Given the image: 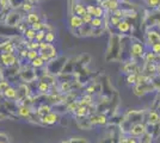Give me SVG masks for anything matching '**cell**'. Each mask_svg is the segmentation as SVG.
<instances>
[{"instance_id":"9","label":"cell","mask_w":160,"mask_h":143,"mask_svg":"<svg viewBox=\"0 0 160 143\" xmlns=\"http://www.w3.org/2000/svg\"><path fill=\"white\" fill-rule=\"evenodd\" d=\"M52 111H53V109H52V106L49 104H42V105H40L37 107L36 113H37L38 117H42L44 116V115H47V113H49V112H52Z\"/></svg>"},{"instance_id":"29","label":"cell","mask_w":160,"mask_h":143,"mask_svg":"<svg viewBox=\"0 0 160 143\" xmlns=\"http://www.w3.org/2000/svg\"><path fill=\"white\" fill-rule=\"evenodd\" d=\"M37 56H40V53L38 50H29L28 51V61H32L33 59H36Z\"/></svg>"},{"instance_id":"35","label":"cell","mask_w":160,"mask_h":143,"mask_svg":"<svg viewBox=\"0 0 160 143\" xmlns=\"http://www.w3.org/2000/svg\"><path fill=\"white\" fill-rule=\"evenodd\" d=\"M127 143H140V140H139V137L128 135L127 136Z\"/></svg>"},{"instance_id":"5","label":"cell","mask_w":160,"mask_h":143,"mask_svg":"<svg viewBox=\"0 0 160 143\" xmlns=\"http://www.w3.org/2000/svg\"><path fill=\"white\" fill-rule=\"evenodd\" d=\"M40 121L43 125H53V124L58 123V121H59V115L56 112L52 111V112H49L47 115L40 117Z\"/></svg>"},{"instance_id":"16","label":"cell","mask_w":160,"mask_h":143,"mask_svg":"<svg viewBox=\"0 0 160 143\" xmlns=\"http://www.w3.org/2000/svg\"><path fill=\"white\" fill-rule=\"evenodd\" d=\"M79 102V105H82V106H90V105H92V102H93V98H92V95L91 94H85L82 95L81 98H80Z\"/></svg>"},{"instance_id":"24","label":"cell","mask_w":160,"mask_h":143,"mask_svg":"<svg viewBox=\"0 0 160 143\" xmlns=\"http://www.w3.org/2000/svg\"><path fill=\"white\" fill-rule=\"evenodd\" d=\"M20 6H22V10L24 12H31L33 8V4L31 2V0H30V1H24Z\"/></svg>"},{"instance_id":"30","label":"cell","mask_w":160,"mask_h":143,"mask_svg":"<svg viewBox=\"0 0 160 143\" xmlns=\"http://www.w3.org/2000/svg\"><path fill=\"white\" fill-rule=\"evenodd\" d=\"M44 37H46V31L44 30H40L36 32V37H35V41L42 42L44 41Z\"/></svg>"},{"instance_id":"20","label":"cell","mask_w":160,"mask_h":143,"mask_svg":"<svg viewBox=\"0 0 160 143\" xmlns=\"http://www.w3.org/2000/svg\"><path fill=\"white\" fill-rule=\"evenodd\" d=\"M36 32L37 31H35L33 29H31V27H29V29H27L24 32H23V35H24V37L27 38V40H29V41H35V37H36Z\"/></svg>"},{"instance_id":"6","label":"cell","mask_w":160,"mask_h":143,"mask_svg":"<svg viewBox=\"0 0 160 143\" xmlns=\"http://www.w3.org/2000/svg\"><path fill=\"white\" fill-rule=\"evenodd\" d=\"M146 123L147 125H157L158 123H160V112L158 110H151L146 117Z\"/></svg>"},{"instance_id":"28","label":"cell","mask_w":160,"mask_h":143,"mask_svg":"<svg viewBox=\"0 0 160 143\" xmlns=\"http://www.w3.org/2000/svg\"><path fill=\"white\" fill-rule=\"evenodd\" d=\"M104 12H105V10H104L102 6H96V8H94V12H93V17L102 18V17L104 16Z\"/></svg>"},{"instance_id":"44","label":"cell","mask_w":160,"mask_h":143,"mask_svg":"<svg viewBox=\"0 0 160 143\" xmlns=\"http://www.w3.org/2000/svg\"><path fill=\"white\" fill-rule=\"evenodd\" d=\"M0 143H8V142H4V141H0Z\"/></svg>"},{"instance_id":"36","label":"cell","mask_w":160,"mask_h":143,"mask_svg":"<svg viewBox=\"0 0 160 143\" xmlns=\"http://www.w3.org/2000/svg\"><path fill=\"white\" fill-rule=\"evenodd\" d=\"M28 51H29V50H28L25 47L23 48V49H20L19 51H18L19 57H22V59H27V57H28Z\"/></svg>"},{"instance_id":"39","label":"cell","mask_w":160,"mask_h":143,"mask_svg":"<svg viewBox=\"0 0 160 143\" xmlns=\"http://www.w3.org/2000/svg\"><path fill=\"white\" fill-rule=\"evenodd\" d=\"M94 8H96V6H94V5H92V4H90V5H86V13L91 14V16H93Z\"/></svg>"},{"instance_id":"13","label":"cell","mask_w":160,"mask_h":143,"mask_svg":"<svg viewBox=\"0 0 160 143\" xmlns=\"http://www.w3.org/2000/svg\"><path fill=\"white\" fill-rule=\"evenodd\" d=\"M74 115L77 118H84L88 115V106H82V105H79L77 110L74 111Z\"/></svg>"},{"instance_id":"32","label":"cell","mask_w":160,"mask_h":143,"mask_svg":"<svg viewBox=\"0 0 160 143\" xmlns=\"http://www.w3.org/2000/svg\"><path fill=\"white\" fill-rule=\"evenodd\" d=\"M159 2H160V0H146V4L148 5V7H151V8H158Z\"/></svg>"},{"instance_id":"23","label":"cell","mask_w":160,"mask_h":143,"mask_svg":"<svg viewBox=\"0 0 160 143\" xmlns=\"http://www.w3.org/2000/svg\"><path fill=\"white\" fill-rule=\"evenodd\" d=\"M25 48H27L28 50H38V49H40V42L29 41V42H27Z\"/></svg>"},{"instance_id":"2","label":"cell","mask_w":160,"mask_h":143,"mask_svg":"<svg viewBox=\"0 0 160 143\" xmlns=\"http://www.w3.org/2000/svg\"><path fill=\"white\" fill-rule=\"evenodd\" d=\"M147 131V124L143 122H138L133 124L129 130H128V135H132V136L135 137H142Z\"/></svg>"},{"instance_id":"8","label":"cell","mask_w":160,"mask_h":143,"mask_svg":"<svg viewBox=\"0 0 160 143\" xmlns=\"http://www.w3.org/2000/svg\"><path fill=\"white\" fill-rule=\"evenodd\" d=\"M82 25H84V21H82V18L80 16H78V14L71 16V18H69V26H71V29L78 30Z\"/></svg>"},{"instance_id":"15","label":"cell","mask_w":160,"mask_h":143,"mask_svg":"<svg viewBox=\"0 0 160 143\" xmlns=\"http://www.w3.org/2000/svg\"><path fill=\"white\" fill-rule=\"evenodd\" d=\"M1 49V51L2 53H10V54H14V50H16V47L13 45V43L12 42H5V43H2V45L0 47Z\"/></svg>"},{"instance_id":"3","label":"cell","mask_w":160,"mask_h":143,"mask_svg":"<svg viewBox=\"0 0 160 143\" xmlns=\"http://www.w3.org/2000/svg\"><path fill=\"white\" fill-rule=\"evenodd\" d=\"M0 62L5 66V67H11L17 63V57L14 54L10 53H1L0 54Z\"/></svg>"},{"instance_id":"40","label":"cell","mask_w":160,"mask_h":143,"mask_svg":"<svg viewBox=\"0 0 160 143\" xmlns=\"http://www.w3.org/2000/svg\"><path fill=\"white\" fill-rule=\"evenodd\" d=\"M71 88V83L67 81H63L61 83V91H68V89Z\"/></svg>"},{"instance_id":"22","label":"cell","mask_w":160,"mask_h":143,"mask_svg":"<svg viewBox=\"0 0 160 143\" xmlns=\"http://www.w3.org/2000/svg\"><path fill=\"white\" fill-rule=\"evenodd\" d=\"M90 25L93 27V29H100V27L103 26V21H102V18L93 17L91 23H90Z\"/></svg>"},{"instance_id":"11","label":"cell","mask_w":160,"mask_h":143,"mask_svg":"<svg viewBox=\"0 0 160 143\" xmlns=\"http://www.w3.org/2000/svg\"><path fill=\"white\" fill-rule=\"evenodd\" d=\"M50 88H52V85H49L47 81H44V80H41V81H38V83H37V91L40 92V93H43V94H46V93H48L49 91H50Z\"/></svg>"},{"instance_id":"21","label":"cell","mask_w":160,"mask_h":143,"mask_svg":"<svg viewBox=\"0 0 160 143\" xmlns=\"http://www.w3.org/2000/svg\"><path fill=\"white\" fill-rule=\"evenodd\" d=\"M155 57H157V54H154L153 51L149 49V50L146 51L145 55H143V61L145 62H154V63H155Z\"/></svg>"},{"instance_id":"25","label":"cell","mask_w":160,"mask_h":143,"mask_svg":"<svg viewBox=\"0 0 160 143\" xmlns=\"http://www.w3.org/2000/svg\"><path fill=\"white\" fill-rule=\"evenodd\" d=\"M138 74L139 73H130L127 75V83L128 85H135L138 80Z\"/></svg>"},{"instance_id":"37","label":"cell","mask_w":160,"mask_h":143,"mask_svg":"<svg viewBox=\"0 0 160 143\" xmlns=\"http://www.w3.org/2000/svg\"><path fill=\"white\" fill-rule=\"evenodd\" d=\"M8 86H10V83H8V81H6V80H1V81H0V91H1V92H4Z\"/></svg>"},{"instance_id":"12","label":"cell","mask_w":160,"mask_h":143,"mask_svg":"<svg viewBox=\"0 0 160 143\" xmlns=\"http://www.w3.org/2000/svg\"><path fill=\"white\" fill-rule=\"evenodd\" d=\"M18 115L23 118H29L31 115V109L28 106L27 104H23L18 107Z\"/></svg>"},{"instance_id":"43","label":"cell","mask_w":160,"mask_h":143,"mask_svg":"<svg viewBox=\"0 0 160 143\" xmlns=\"http://www.w3.org/2000/svg\"><path fill=\"white\" fill-rule=\"evenodd\" d=\"M1 95H4V94H2V92H1V91H0V98H1Z\"/></svg>"},{"instance_id":"34","label":"cell","mask_w":160,"mask_h":143,"mask_svg":"<svg viewBox=\"0 0 160 143\" xmlns=\"http://www.w3.org/2000/svg\"><path fill=\"white\" fill-rule=\"evenodd\" d=\"M81 18H82L84 24H90L91 21H92V18H93V16H91V14H88V13H85L84 16H81Z\"/></svg>"},{"instance_id":"33","label":"cell","mask_w":160,"mask_h":143,"mask_svg":"<svg viewBox=\"0 0 160 143\" xmlns=\"http://www.w3.org/2000/svg\"><path fill=\"white\" fill-rule=\"evenodd\" d=\"M149 49H151V50L153 51L154 54H160V42L152 44V45L149 47Z\"/></svg>"},{"instance_id":"41","label":"cell","mask_w":160,"mask_h":143,"mask_svg":"<svg viewBox=\"0 0 160 143\" xmlns=\"http://www.w3.org/2000/svg\"><path fill=\"white\" fill-rule=\"evenodd\" d=\"M120 143H127V135H122L120 137Z\"/></svg>"},{"instance_id":"1","label":"cell","mask_w":160,"mask_h":143,"mask_svg":"<svg viewBox=\"0 0 160 143\" xmlns=\"http://www.w3.org/2000/svg\"><path fill=\"white\" fill-rule=\"evenodd\" d=\"M146 53L145 45L139 41H135L130 43V49H129V56L132 60H138V59H143V55Z\"/></svg>"},{"instance_id":"18","label":"cell","mask_w":160,"mask_h":143,"mask_svg":"<svg viewBox=\"0 0 160 143\" xmlns=\"http://www.w3.org/2000/svg\"><path fill=\"white\" fill-rule=\"evenodd\" d=\"M37 21H40V16H38V13H36V12H29V14H28L27 17L28 24L32 25V24L37 23Z\"/></svg>"},{"instance_id":"27","label":"cell","mask_w":160,"mask_h":143,"mask_svg":"<svg viewBox=\"0 0 160 143\" xmlns=\"http://www.w3.org/2000/svg\"><path fill=\"white\" fill-rule=\"evenodd\" d=\"M121 21H122V18H120V17H116V16H113V14H111V17H110V25L113 27H117V25L121 23Z\"/></svg>"},{"instance_id":"14","label":"cell","mask_w":160,"mask_h":143,"mask_svg":"<svg viewBox=\"0 0 160 143\" xmlns=\"http://www.w3.org/2000/svg\"><path fill=\"white\" fill-rule=\"evenodd\" d=\"M2 94L4 97L6 98V99H16L17 98V89L12 87V86H8L4 92H2Z\"/></svg>"},{"instance_id":"26","label":"cell","mask_w":160,"mask_h":143,"mask_svg":"<svg viewBox=\"0 0 160 143\" xmlns=\"http://www.w3.org/2000/svg\"><path fill=\"white\" fill-rule=\"evenodd\" d=\"M56 38V35L54 31H46V37H44V41L47 43H53Z\"/></svg>"},{"instance_id":"17","label":"cell","mask_w":160,"mask_h":143,"mask_svg":"<svg viewBox=\"0 0 160 143\" xmlns=\"http://www.w3.org/2000/svg\"><path fill=\"white\" fill-rule=\"evenodd\" d=\"M73 12L81 17V16H84V14L86 13V6H85L84 4H81V2H78V4L74 5Z\"/></svg>"},{"instance_id":"38","label":"cell","mask_w":160,"mask_h":143,"mask_svg":"<svg viewBox=\"0 0 160 143\" xmlns=\"http://www.w3.org/2000/svg\"><path fill=\"white\" fill-rule=\"evenodd\" d=\"M78 106H79V102H73L69 106H68V111H71V112H73L74 113V111L77 110Z\"/></svg>"},{"instance_id":"7","label":"cell","mask_w":160,"mask_h":143,"mask_svg":"<svg viewBox=\"0 0 160 143\" xmlns=\"http://www.w3.org/2000/svg\"><path fill=\"white\" fill-rule=\"evenodd\" d=\"M88 122L91 125H105L108 123V118L104 115H93L90 117Z\"/></svg>"},{"instance_id":"10","label":"cell","mask_w":160,"mask_h":143,"mask_svg":"<svg viewBox=\"0 0 160 143\" xmlns=\"http://www.w3.org/2000/svg\"><path fill=\"white\" fill-rule=\"evenodd\" d=\"M117 30H118V32H121V34H127L128 31L132 29V26H130V23L128 21H126V19H122L121 21V23L117 25V27H116Z\"/></svg>"},{"instance_id":"4","label":"cell","mask_w":160,"mask_h":143,"mask_svg":"<svg viewBox=\"0 0 160 143\" xmlns=\"http://www.w3.org/2000/svg\"><path fill=\"white\" fill-rule=\"evenodd\" d=\"M146 42L147 45L151 47L154 43H158L160 42V31L153 30V29H149L146 32Z\"/></svg>"},{"instance_id":"19","label":"cell","mask_w":160,"mask_h":143,"mask_svg":"<svg viewBox=\"0 0 160 143\" xmlns=\"http://www.w3.org/2000/svg\"><path fill=\"white\" fill-rule=\"evenodd\" d=\"M44 63H46V62L43 61L40 56H37L36 59H33L32 61H30V64H31V67H32L33 69L42 68V67L44 66Z\"/></svg>"},{"instance_id":"31","label":"cell","mask_w":160,"mask_h":143,"mask_svg":"<svg viewBox=\"0 0 160 143\" xmlns=\"http://www.w3.org/2000/svg\"><path fill=\"white\" fill-rule=\"evenodd\" d=\"M31 29H33L35 31H40V30H44V23H42V21H37V23H35L31 25Z\"/></svg>"},{"instance_id":"42","label":"cell","mask_w":160,"mask_h":143,"mask_svg":"<svg viewBox=\"0 0 160 143\" xmlns=\"http://www.w3.org/2000/svg\"><path fill=\"white\" fill-rule=\"evenodd\" d=\"M86 93H87V94H92V93H94V87H93V86L88 87V88L86 89Z\"/></svg>"}]
</instances>
